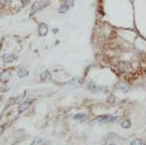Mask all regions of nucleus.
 <instances>
[{"label": "nucleus", "mask_w": 146, "mask_h": 145, "mask_svg": "<svg viewBox=\"0 0 146 145\" xmlns=\"http://www.w3.org/2000/svg\"><path fill=\"white\" fill-rule=\"evenodd\" d=\"M117 120H118V117L117 116H114L112 114H103V115H100L96 117L95 120H94V123L103 125V124L116 122Z\"/></svg>", "instance_id": "nucleus-1"}, {"label": "nucleus", "mask_w": 146, "mask_h": 145, "mask_svg": "<svg viewBox=\"0 0 146 145\" xmlns=\"http://www.w3.org/2000/svg\"><path fill=\"white\" fill-rule=\"evenodd\" d=\"M47 3H48L47 0H41V1H39V2H36L31 8V15L36 14L37 12H39L41 9H43L44 7L47 5Z\"/></svg>", "instance_id": "nucleus-2"}, {"label": "nucleus", "mask_w": 146, "mask_h": 145, "mask_svg": "<svg viewBox=\"0 0 146 145\" xmlns=\"http://www.w3.org/2000/svg\"><path fill=\"white\" fill-rule=\"evenodd\" d=\"M32 103V99H27L25 100L23 102H22V103L20 104V106H19V112L20 113H22V112H23L25 110H27V109L28 108V107L30 106V104Z\"/></svg>", "instance_id": "nucleus-3"}, {"label": "nucleus", "mask_w": 146, "mask_h": 145, "mask_svg": "<svg viewBox=\"0 0 146 145\" xmlns=\"http://www.w3.org/2000/svg\"><path fill=\"white\" fill-rule=\"evenodd\" d=\"M83 84V79L81 77H75L72 80H70L68 82V85L72 86V87H79Z\"/></svg>", "instance_id": "nucleus-4"}, {"label": "nucleus", "mask_w": 146, "mask_h": 145, "mask_svg": "<svg viewBox=\"0 0 146 145\" xmlns=\"http://www.w3.org/2000/svg\"><path fill=\"white\" fill-rule=\"evenodd\" d=\"M38 32L40 36H46L47 33H48V26H47L45 23H40Z\"/></svg>", "instance_id": "nucleus-5"}, {"label": "nucleus", "mask_w": 146, "mask_h": 145, "mask_svg": "<svg viewBox=\"0 0 146 145\" xmlns=\"http://www.w3.org/2000/svg\"><path fill=\"white\" fill-rule=\"evenodd\" d=\"M2 58H3L4 64H9V62H12L15 60V56L12 55V54H5V55L2 57Z\"/></svg>", "instance_id": "nucleus-6"}, {"label": "nucleus", "mask_w": 146, "mask_h": 145, "mask_svg": "<svg viewBox=\"0 0 146 145\" xmlns=\"http://www.w3.org/2000/svg\"><path fill=\"white\" fill-rule=\"evenodd\" d=\"M89 89H90L92 92H94V93H98V92H100V91L102 90V88L100 87V86H98L96 84L93 83V82H91V83L89 84Z\"/></svg>", "instance_id": "nucleus-7"}, {"label": "nucleus", "mask_w": 146, "mask_h": 145, "mask_svg": "<svg viewBox=\"0 0 146 145\" xmlns=\"http://www.w3.org/2000/svg\"><path fill=\"white\" fill-rule=\"evenodd\" d=\"M87 118V114L86 113H77L73 116V119L77 121H83Z\"/></svg>", "instance_id": "nucleus-8"}, {"label": "nucleus", "mask_w": 146, "mask_h": 145, "mask_svg": "<svg viewBox=\"0 0 146 145\" xmlns=\"http://www.w3.org/2000/svg\"><path fill=\"white\" fill-rule=\"evenodd\" d=\"M28 74H29V72H28L25 68H20L18 70V76L21 77V78L28 76Z\"/></svg>", "instance_id": "nucleus-9"}, {"label": "nucleus", "mask_w": 146, "mask_h": 145, "mask_svg": "<svg viewBox=\"0 0 146 145\" xmlns=\"http://www.w3.org/2000/svg\"><path fill=\"white\" fill-rule=\"evenodd\" d=\"M68 9H69V5L66 3H64V4H62V5L60 6V8H58V12H60V14H64L68 11Z\"/></svg>", "instance_id": "nucleus-10"}, {"label": "nucleus", "mask_w": 146, "mask_h": 145, "mask_svg": "<svg viewBox=\"0 0 146 145\" xmlns=\"http://www.w3.org/2000/svg\"><path fill=\"white\" fill-rule=\"evenodd\" d=\"M30 145H44V141H43V139L40 138V137H35Z\"/></svg>", "instance_id": "nucleus-11"}, {"label": "nucleus", "mask_w": 146, "mask_h": 145, "mask_svg": "<svg viewBox=\"0 0 146 145\" xmlns=\"http://www.w3.org/2000/svg\"><path fill=\"white\" fill-rule=\"evenodd\" d=\"M129 145H144V144H143V142H142V140H141V139L135 138V139L131 140Z\"/></svg>", "instance_id": "nucleus-12"}, {"label": "nucleus", "mask_w": 146, "mask_h": 145, "mask_svg": "<svg viewBox=\"0 0 146 145\" xmlns=\"http://www.w3.org/2000/svg\"><path fill=\"white\" fill-rule=\"evenodd\" d=\"M131 121L129 120H124L123 122H121V127L124 128H129L131 127Z\"/></svg>", "instance_id": "nucleus-13"}, {"label": "nucleus", "mask_w": 146, "mask_h": 145, "mask_svg": "<svg viewBox=\"0 0 146 145\" xmlns=\"http://www.w3.org/2000/svg\"><path fill=\"white\" fill-rule=\"evenodd\" d=\"M9 78H10V73H9V72H3L2 75L0 76V79H1L2 81H7Z\"/></svg>", "instance_id": "nucleus-14"}, {"label": "nucleus", "mask_w": 146, "mask_h": 145, "mask_svg": "<svg viewBox=\"0 0 146 145\" xmlns=\"http://www.w3.org/2000/svg\"><path fill=\"white\" fill-rule=\"evenodd\" d=\"M116 88L120 89V90H123L124 92H128V87L126 85H124L123 83H118L116 85Z\"/></svg>", "instance_id": "nucleus-15"}, {"label": "nucleus", "mask_w": 146, "mask_h": 145, "mask_svg": "<svg viewBox=\"0 0 146 145\" xmlns=\"http://www.w3.org/2000/svg\"><path fill=\"white\" fill-rule=\"evenodd\" d=\"M107 102H109V103H111V104L115 103V102H116V97H115V95H109V97H108V99H107Z\"/></svg>", "instance_id": "nucleus-16"}, {"label": "nucleus", "mask_w": 146, "mask_h": 145, "mask_svg": "<svg viewBox=\"0 0 146 145\" xmlns=\"http://www.w3.org/2000/svg\"><path fill=\"white\" fill-rule=\"evenodd\" d=\"M42 79H43L44 81H46V80H49V79H51V75H50V73H49L48 71H45L43 74H42Z\"/></svg>", "instance_id": "nucleus-17"}, {"label": "nucleus", "mask_w": 146, "mask_h": 145, "mask_svg": "<svg viewBox=\"0 0 146 145\" xmlns=\"http://www.w3.org/2000/svg\"><path fill=\"white\" fill-rule=\"evenodd\" d=\"M122 64H126V62H122ZM122 64H120V66H122ZM128 65H129V64L127 62V66H128ZM120 69H121L123 72H127V71H129V67H120Z\"/></svg>", "instance_id": "nucleus-18"}, {"label": "nucleus", "mask_w": 146, "mask_h": 145, "mask_svg": "<svg viewBox=\"0 0 146 145\" xmlns=\"http://www.w3.org/2000/svg\"><path fill=\"white\" fill-rule=\"evenodd\" d=\"M74 1L75 0H65V3L68 4L69 7H72L73 5H74Z\"/></svg>", "instance_id": "nucleus-19"}, {"label": "nucleus", "mask_w": 146, "mask_h": 145, "mask_svg": "<svg viewBox=\"0 0 146 145\" xmlns=\"http://www.w3.org/2000/svg\"><path fill=\"white\" fill-rule=\"evenodd\" d=\"M9 1H10V0H0V3H1L2 5H5V4L8 3Z\"/></svg>", "instance_id": "nucleus-20"}, {"label": "nucleus", "mask_w": 146, "mask_h": 145, "mask_svg": "<svg viewBox=\"0 0 146 145\" xmlns=\"http://www.w3.org/2000/svg\"><path fill=\"white\" fill-rule=\"evenodd\" d=\"M3 72H4V71H3V70H2V69H0V76H1V75H2V73H3Z\"/></svg>", "instance_id": "nucleus-21"}, {"label": "nucleus", "mask_w": 146, "mask_h": 145, "mask_svg": "<svg viewBox=\"0 0 146 145\" xmlns=\"http://www.w3.org/2000/svg\"><path fill=\"white\" fill-rule=\"evenodd\" d=\"M0 132H2V128L0 127ZM0 134H1V132H0Z\"/></svg>", "instance_id": "nucleus-22"}, {"label": "nucleus", "mask_w": 146, "mask_h": 145, "mask_svg": "<svg viewBox=\"0 0 146 145\" xmlns=\"http://www.w3.org/2000/svg\"><path fill=\"white\" fill-rule=\"evenodd\" d=\"M109 145H114V144H109Z\"/></svg>", "instance_id": "nucleus-23"}]
</instances>
